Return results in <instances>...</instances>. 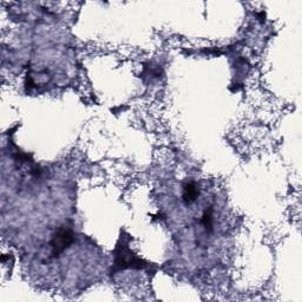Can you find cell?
<instances>
[{
	"mask_svg": "<svg viewBox=\"0 0 302 302\" xmlns=\"http://www.w3.org/2000/svg\"><path fill=\"white\" fill-rule=\"evenodd\" d=\"M72 241H73V234L71 233L70 230H66V229L60 230L51 243L52 248H53V253L54 254H58V253L63 252Z\"/></svg>",
	"mask_w": 302,
	"mask_h": 302,
	"instance_id": "obj_1",
	"label": "cell"
},
{
	"mask_svg": "<svg viewBox=\"0 0 302 302\" xmlns=\"http://www.w3.org/2000/svg\"><path fill=\"white\" fill-rule=\"evenodd\" d=\"M200 191L199 188L196 187V184L195 183H187L186 186L183 187V201L187 204H191L194 203L195 201L197 200V197H199Z\"/></svg>",
	"mask_w": 302,
	"mask_h": 302,
	"instance_id": "obj_2",
	"label": "cell"
}]
</instances>
